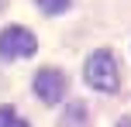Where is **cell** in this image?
I'll return each mask as SVG.
<instances>
[{
	"label": "cell",
	"mask_w": 131,
	"mask_h": 127,
	"mask_svg": "<svg viewBox=\"0 0 131 127\" xmlns=\"http://www.w3.org/2000/svg\"><path fill=\"white\" fill-rule=\"evenodd\" d=\"M86 82L93 89H100V93H117L121 76H117V62H114V55L107 48H100V52H93L86 59Z\"/></svg>",
	"instance_id": "6da1fadb"
},
{
	"label": "cell",
	"mask_w": 131,
	"mask_h": 127,
	"mask_svg": "<svg viewBox=\"0 0 131 127\" xmlns=\"http://www.w3.org/2000/svg\"><path fill=\"white\" fill-rule=\"evenodd\" d=\"M38 52V38L28 27H4L0 31V59H31Z\"/></svg>",
	"instance_id": "7a4b0ae2"
},
{
	"label": "cell",
	"mask_w": 131,
	"mask_h": 127,
	"mask_svg": "<svg viewBox=\"0 0 131 127\" xmlns=\"http://www.w3.org/2000/svg\"><path fill=\"white\" fill-rule=\"evenodd\" d=\"M35 96L45 100V103H59L66 96V76L59 69H41L35 76Z\"/></svg>",
	"instance_id": "3957f363"
},
{
	"label": "cell",
	"mask_w": 131,
	"mask_h": 127,
	"mask_svg": "<svg viewBox=\"0 0 131 127\" xmlns=\"http://www.w3.org/2000/svg\"><path fill=\"white\" fill-rule=\"evenodd\" d=\"M79 124H86V107L83 103H72L69 114H66V127H79Z\"/></svg>",
	"instance_id": "277c9868"
},
{
	"label": "cell",
	"mask_w": 131,
	"mask_h": 127,
	"mask_svg": "<svg viewBox=\"0 0 131 127\" xmlns=\"http://www.w3.org/2000/svg\"><path fill=\"white\" fill-rule=\"evenodd\" d=\"M0 127H28V124L21 120V117L14 114L10 107H0Z\"/></svg>",
	"instance_id": "5b68a950"
},
{
	"label": "cell",
	"mask_w": 131,
	"mask_h": 127,
	"mask_svg": "<svg viewBox=\"0 0 131 127\" xmlns=\"http://www.w3.org/2000/svg\"><path fill=\"white\" fill-rule=\"evenodd\" d=\"M35 4H38L45 14H62L66 7H69V0H35Z\"/></svg>",
	"instance_id": "8992f818"
},
{
	"label": "cell",
	"mask_w": 131,
	"mask_h": 127,
	"mask_svg": "<svg viewBox=\"0 0 131 127\" xmlns=\"http://www.w3.org/2000/svg\"><path fill=\"white\" fill-rule=\"evenodd\" d=\"M117 127H131V120H128V117H124V120H117Z\"/></svg>",
	"instance_id": "52a82bcc"
},
{
	"label": "cell",
	"mask_w": 131,
	"mask_h": 127,
	"mask_svg": "<svg viewBox=\"0 0 131 127\" xmlns=\"http://www.w3.org/2000/svg\"><path fill=\"white\" fill-rule=\"evenodd\" d=\"M4 4H7V0H0V7H4Z\"/></svg>",
	"instance_id": "ba28073f"
}]
</instances>
